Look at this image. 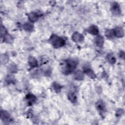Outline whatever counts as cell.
Instances as JSON below:
<instances>
[{"mask_svg":"<svg viewBox=\"0 0 125 125\" xmlns=\"http://www.w3.org/2000/svg\"><path fill=\"white\" fill-rule=\"evenodd\" d=\"M77 64V62L74 60L68 59L66 60L62 66L63 73L67 75L72 73L76 68Z\"/></svg>","mask_w":125,"mask_h":125,"instance_id":"cell-1","label":"cell"},{"mask_svg":"<svg viewBox=\"0 0 125 125\" xmlns=\"http://www.w3.org/2000/svg\"><path fill=\"white\" fill-rule=\"evenodd\" d=\"M49 41L52 45L55 48H59L62 47L64 45L65 43V41L63 39L56 35H52L51 36Z\"/></svg>","mask_w":125,"mask_h":125,"instance_id":"cell-2","label":"cell"},{"mask_svg":"<svg viewBox=\"0 0 125 125\" xmlns=\"http://www.w3.org/2000/svg\"><path fill=\"white\" fill-rule=\"evenodd\" d=\"M0 118L3 122L7 123L12 121V118L9 113L4 110H1L0 111Z\"/></svg>","mask_w":125,"mask_h":125,"instance_id":"cell-3","label":"cell"},{"mask_svg":"<svg viewBox=\"0 0 125 125\" xmlns=\"http://www.w3.org/2000/svg\"><path fill=\"white\" fill-rule=\"evenodd\" d=\"M111 11L113 14L116 16H118L121 14V9L118 3L115 2H113L111 5Z\"/></svg>","mask_w":125,"mask_h":125,"instance_id":"cell-4","label":"cell"},{"mask_svg":"<svg viewBox=\"0 0 125 125\" xmlns=\"http://www.w3.org/2000/svg\"><path fill=\"white\" fill-rule=\"evenodd\" d=\"M96 106L97 110L101 113H103L105 111V104L102 100L98 101L96 104Z\"/></svg>","mask_w":125,"mask_h":125,"instance_id":"cell-5","label":"cell"},{"mask_svg":"<svg viewBox=\"0 0 125 125\" xmlns=\"http://www.w3.org/2000/svg\"><path fill=\"white\" fill-rule=\"evenodd\" d=\"M72 39L74 42H82L83 40L84 37L82 34L78 32H75L72 35Z\"/></svg>","mask_w":125,"mask_h":125,"instance_id":"cell-6","label":"cell"},{"mask_svg":"<svg viewBox=\"0 0 125 125\" xmlns=\"http://www.w3.org/2000/svg\"><path fill=\"white\" fill-rule=\"evenodd\" d=\"M113 31L114 36L118 38H122L124 36V30L122 27H116Z\"/></svg>","mask_w":125,"mask_h":125,"instance_id":"cell-7","label":"cell"},{"mask_svg":"<svg viewBox=\"0 0 125 125\" xmlns=\"http://www.w3.org/2000/svg\"><path fill=\"white\" fill-rule=\"evenodd\" d=\"M83 70L84 73H85L90 78L95 79L96 78V75L95 74L93 71L90 68V67H88L86 65V66L84 67Z\"/></svg>","mask_w":125,"mask_h":125,"instance_id":"cell-8","label":"cell"},{"mask_svg":"<svg viewBox=\"0 0 125 125\" xmlns=\"http://www.w3.org/2000/svg\"><path fill=\"white\" fill-rule=\"evenodd\" d=\"M87 32L92 34V35H98L99 33V29L97 26H96V25H91L90 26L88 29L87 30Z\"/></svg>","mask_w":125,"mask_h":125,"instance_id":"cell-9","label":"cell"},{"mask_svg":"<svg viewBox=\"0 0 125 125\" xmlns=\"http://www.w3.org/2000/svg\"><path fill=\"white\" fill-rule=\"evenodd\" d=\"M26 100L28 102V104L29 105H32L36 101V97L32 94L29 93L26 95Z\"/></svg>","mask_w":125,"mask_h":125,"instance_id":"cell-10","label":"cell"},{"mask_svg":"<svg viewBox=\"0 0 125 125\" xmlns=\"http://www.w3.org/2000/svg\"><path fill=\"white\" fill-rule=\"evenodd\" d=\"M104 42V39L102 36H98L95 38V43L99 47H102Z\"/></svg>","mask_w":125,"mask_h":125,"instance_id":"cell-11","label":"cell"},{"mask_svg":"<svg viewBox=\"0 0 125 125\" xmlns=\"http://www.w3.org/2000/svg\"><path fill=\"white\" fill-rule=\"evenodd\" d=\"M28 63L31 67H35L38 66V62L36 59L32 56H30L28 58Z\"/></svg>","mask_w":125,"mask_h":125,"instance_id":"cell-12","label":"cell"},{"mask_svg":"<svg viewBox=\"0 0 125 125\" xmlns=\"http://www.w3.org/2000/svg\"><path fill=\"white\" fill-rule=\"evenodd\" d=\"M74 77L76 80L78 81H81L83 80L84 78L83 73L80 70H77L74 74Z\"/></svg>","mask_w":125,"mask_h":125,"instance_id":"cell-13","label":"cell"},{"mask_svg":"<svg viewBox=\"0 0 125 125\" xmlns=\"http://www.w3.org/2000/svg\"><path fill=\"white\" fill-rule=\"evenodd\" d=\"M39 15L35 12H31L28 14V19L29 20L32 22H34L38 19Z\"/></svg>","mask_w":125,"mask_h":125,"instance_id":"cell-14","label":"cell"},{"mask_svg":"<svg viewBox=\"0 0 125 125\" xmlns=\"http://www.w3.org/2000/svg\"><path fill=\"white\" fill-rule=\"evenodd\" d=\"M23 28L26 31L30 32L33 30L34 26L31 23L26 22L23 24Z\"/></svg>","mask_w":125,"mask_h":125,"instance_id":"cell-15","label":"cell"},{"mask_svg":"<svg viewBox=\"0 0 125 125\" xmlns=\"http://www.w3.org/2000/svg\"><path fill=\"white\" fill-rule=\"evenodd\" d=\"M68 98L69 100L72 103H75L77 101V96L75 95V94L73 92L69 93L68 94Z\"/></svg>","mask_w":125,"mask_h":125,"instance_id":"cell-16","label":"cell"},{"mask_svg":"<svg viewBox=\"0 0 125 125\" xmlns=\"http://www.w3.org/2000/svg\"><path fill=\"white\" fill-rule=\"evenodd\" d=\"M106 60L110 63L111 64L115 63L116 61L115 57L111 54H108L106 56Z\"/></svg>","mask_w":125,"mask_h":125,"instance_id":"cell-17","label":"cell"},{"mask_svg":"<svg viewBox=\"0 0 125 125\" xmlns=\"http://www.w3.org/2000/svg\"><path fill=\"white\" fill-rule=\"evenodd\" d=\"M105 36L108 38H113L115 36L114 34V31L113 29H107L105 32Z\"/></svg>","mask_w":125,"mask_h":125,"instance_id":"cell-18","label":"cell"},{"mask_svg":"<svg viewBox=\"0 0 125 125\" xmlns=\"http://www.w3.org/2000/svg\"><path fill=\"white\" fill-rule=\"evenodd\" d=\"M12 37L9 34H6L3 36V41L7 43H11L12 42Z\"/></svg>","mask_w":125,"mask_h":125,"instance_id":"cell-19","label":"cell"},{"mask_svg":"<svg viewBox=\"0 0 125 125\" xmlns=\"http://www.w3.org/2000/svg\"><path fill=\"white\" fill-rule=\"evenodd\" d=\"M53 87L54 90L57 92H59L62 88L61 85H60L58 83L54 82L53 84Z\"/></svg>","mask_w":125,"mask_h":125,"instance_id":"cell-20","label":"cell"},{"mask_svg":"<svg viewBox=\"0 0 125 125\" xmlns=\"http://www.w3.org/2000/svg\"><path fill=\"white\" fill-rule=\"evenodd\" d=\"M124 113V110L123 109H118L116 113V115L117 117H120Z\"/></svg>","mask_w":125,"mask_h":125,"instance_id":"cell-21","label":"cell"},{"mask_svg":"<svg viewBox=\"0 0 125 125\" xmlns=\"http://www.w3.org/2000/svg\"><path fill=\"white\" fill-rule=\"evenodd\" d=\"M120 57L123 58V59H124V57H125V53L124 51H121L120 52Z\"/></svg>","mask_w":125,"mask_h":125,"instance_id":"cell-22","label":"cell"},{"mask_svg":"<svg viewBox=\"0 0 125 125\" xmlns=\"http://www.w3.org/2000/svg\"><path fill=\"white\" fill-rule=\"evenodd\" d=\"M7 56H6V55H1V58H3V59L4 58V59H5V58H7ZM5 60V59H4L3 61L2 62H3V63H4V62H6V61Z\"/></svg>","mask_w":125,"mask_h":125,"instance_id":"cell-23","label":"cell"}]
</instances>
